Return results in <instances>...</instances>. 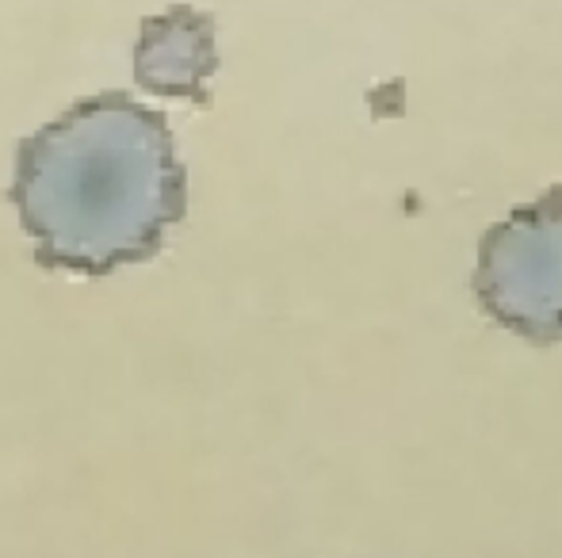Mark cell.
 <instances>
[{
	"label": "cell",
	"mask_w": 562,
	"mask_h": 558,
	"mask_svg": "<svg viewBox=\"0 0 562 558\" xmlns=\"http://www.w3.org/2000/svg\"><path fill=\"white\" fill-rule=\"evenodd\" d=\"M8 195L43 269L112 276L161 249L188 176L161 112L100 92L20 141Z\"/></svg>",
	"instance_id": "1"
},
{
	"label": "cell",
	"mask_w": 562,
	"mask_h": 558,
	"mask_svg": "<svg viewBox=\"0 0 562 558\" xmlns=\"http://www.w3.org/2000/svg\"><path fill=\"white\" fill-rule=\"evenodd\" d=\"M471 287L502 329L528 344L562 341V184L482 234Z\"/></svg>",
	"instance_id": "2"
},
{
	"label": "cell",
	"mask_w": 562,
	"mask_h": 558,
	"mask_svg": "<svg viewBox=\"0 0 562 558\" xmlns=\"http://www.w3.org/2000/svg\"><path fill=\"white\" fill-rule=\"evenodd\" d=\"M218 69L215 20L180 4L142 23L134 46V81L146 92L207 104V81Z\"/></svg>",
	"instance_id": "3"
}]
</instances>
